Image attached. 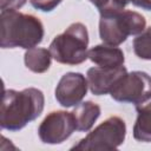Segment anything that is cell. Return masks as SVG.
<instances>
[{
	"label": "cell",
	"instance_id": "cell-5",
	"mask_svg": "<svg viewBox=\"0 0 151 151\" xmlns=\"http://www.w3.org/2000/svg\"><path fill=\"white\" fill-rule=\"evenodd\" d=\"M126 136V124L118 116H111L100 123L87 136L80 139L72 150H114L119 147Z\"/></svg>",
	"mask_w": 151,
	"mask_h": 151
},
{
	"label": "cell",
	"instance_id": "cell-11",
	"mask_svg": "<svg viewBox=\"0 0 151 151\" xmlns=\"http://www.w3.org/2000/svg\"><path fill=\"white\" fill-rule=\"evenodd\" d=\"M72 113L76 119L77 131L87 132L92 129V126L99 118L101 113V109L97 103L87 100L78 104L72 111Z\"/></svg>",
	"mask_w": 151,
	"mask_h": 151
},
{
	"label": "cell",
	"instance_id": "cell-1",
	"mask_svg": "<svg viewBox=\"0 0 151 151\" xmlns=\"http://www.w3.org/2000/svg\"><path fill=\"white\" fill-rule=\"evenodd\" d=\"M45 96L35 87L5 90L0 109V126L2 130L17 132L35 120L44 111Z\"/></svg>",
	"mask_w": 151,
	"mask_h": 151
},
{
	"label": "cell",
	"instance_id": "cell-13",
	"mask_svg": "<svg viewBox=\"0 0 151 151\" xmlns=\"http://www.w3.org/2000/svg\"><path fill=\"white\" fill-rule=\"evenodd\" d=\"M25 66L34 73L46 72L52 61V54L50 50L42 47H32L28 48L24 54Z\"/></svg>",
	"mask_w": 151,
	"mask_h": 151
},
{
	"label": "cell",
	"instance_id": "cell-3",
	"mask_svg": "<svg viewBox=\"0 0 151 151\" xmlns=\"http://www.w3.org/2000/svg\"><path fill=\"white\" fill-rule=\"evenodd\" d=\"M88 32L84 24L73 22L50 44L52 58L64 65H79L87 58Z\"/></svg>",
	"mask_w": 151,
	"mask_h": 151
},
{
	"label": "cell",
	"instance_id": "cell-19",
	"mask_svg": "<svg viewBox=\"0 0 151 151\" xmlns=\"http://www.w3.org/2000/svg\"><path fill=\"white\" fill-rule=\"evenodd\" d=\"M90 1H91V2H92V4H93V5H94V4H96V1H97V0H90Z\"/></svg>",
	"mask_w": 151,
	"mask_h": 151
},
{
	"label": "cell",
	"instance_id": "cell-4",
	"mask_svg": "<svg viewBox=\"0 0 151 151\" xmlns=\"http://www.w3.org/2000/svg\"><path fill=\"white\" fill-rule=\"evenodd\" d=\"M146 28L145 18L130 9L100 15L99 37L104 44L119 46L129 35H138Z\"/></svg>",
	"mask_w": 151,
	"mask_h": 151
},
{
	"label": "cell",
	"instance_id": "cell-17",
	"mask_svg": "<svg viewBox=\"0 0 151 151\" xmlns=\"http://www.w3.org/2000/svg\"><path fill=\"white\" fill-rule=\"evenodd\" d=\"M27 0H1L0 1V8L1 12L4 11H17L21 8Z\"/></svg>",
	"mask_w": 151,
	"mask_h": 151
},
{
	"label": "cell",
	"instance_id": "cell-16",
	"mask_svg": "<svg viewBox=\"0 0 151 151\" xmlns=\"http://www.w3.org/2000/svg\"><path fill=\"white\" fill-rule=\"evenodd\" d=\"M63 0H29L31 5L41 12H52Z\"/></svg>",
	"mask_w": 151,
	"mask_h": 151
},
{
	"label": "cell",
	"instance_id": "cell-14",
	"mask_svg": "<svg viewBox=\"0 0 151 151\" xmlns=\"http://www.w3.org/2000/svg\"><path fill=\"white\" fill-rule=\"evenodd\" d=\"M134 54L143 60H151V27H146L132 41Z\"/></svg>",
	"mask_w": 151,
	"mask_h": 151
},
{
	"label": "cell",
	"instance_id": "cell-8",
	"mask_svg": "<svg viewBox=\"0 0 151 151\" xmlns=\"http://www.w3.org/2000/svg\"><path fill=\"white\" fill-rule=\"evenodd\" d=\"M88 88L87 78L79 72L65 73L57 84L54 97L63 107H73L81 103Z\"/></svg>",
	"mask_w": 151,
	"mask_h": 151
},
{
	"label": "cell",
	"instance_id": "cell-9",
	"mask_svg": "<svg viewBox=\"0 0 151 151\" xmlns=\"http://www.w3.org/2000/svg\"><path fill=\"white\" fill-rule=\"evenodd\" d=\"M125 73H127V70L124 65L114 68L100 66L91 67L86 73L88 88L94 96L107 94Z\"/></svg>",
	"mask_w": 151,
	"mask_h": 151
},
{
	"label": "cell",
	"instance_id": "cell-18",
	"mask_svg": "<svg viewBox=\"0 0 151 151\" xmlns=\"http://www.w3.org/2000/svg\"><path fill=\"white\" fill-rule=\"evenodd\" d=\"M132 4L146 11H151V0H132Z\"/></svg>",
	"mask_w": 151,
	"mask_h": 151
},
{
	"label": "cell",
	"instance_id": "cell-10",
	"mask_svg": "<svg viewBox=\"0 0 151 151\" xmlns=\"http://www.w3.org/2000/svg\"><path fill=\"white\" fill-rule=\"evenodd\" d=\"M87 55L93 64L100 67L114 68V67L123 66L125 61L124 52L119 47L107 45L104 42L90 48Z\"/></svg>",
	"mask_w": 151,
	"mask_h": 151
},
{
	"label": "cell",
	"instance_id": "cell-2",
	"mask_svg": "<svg viewBox=\"0 0 151 151\" xmlns=\"http://www.w3.org/2000/svg\"><path fill=\"white\" fill-rule=\"evenodd\" d=\"M1 19V48H32L39 45L45 35L41 20L32 14L18 11H4Z\"/></svg>",
	"mask_w": 151,
	"mask_h": 151
},
{
	"label": "cell",
	"instance_id": "cell-7",
	"mask_svg": "<svg viewBox=\"0 0 151 151\" xmlns=\"http://www.w3.org/2000/svg\"><path fill=\"white\" fill-rule=\"evenodd\" d=\"M77 130L76 119L72 112L52 111L38 127V136L45 144H61Z\"/></svg>",
	"mask_w": 151,
	"mask_h": 151
},
{
	"label": "cell",
	"instance_id": "cell-15",
	"mask_svg": "<svg viewBox=\"0 0 151 151\" xmlns=\"http://www.w3.org/2000/svg\"><path fill=\"white\" fill-rule=\"evenodd\" d=\"M130 2H132V0H97L94 6L98 8L100 15H104L124 11Z\"/></svg>",
	"mask_w": 151,
	"mask_h": 151
},
{
	"label": "cell",
	"instance_id": "cell-12",
	"mask_svg": "<svg viewBox=\"0 0 151 151\" xmlns=\"http://www.w3.org/2000/svg\"><path fill=\"white\" fill-rule=\"evenodd\" d=\"M137 119L133 125V138L137 142L151 143V100L136 106Z\"/></svg>",
	"mask_w": 151,
	"mask_h": 151
},
{
	"label": "cell",
	"instance_id": "cell-6",
	"mask_svg": "<svg viewBox=\"0 0 151 151\" xmlns=\"http://www.w3.org/2000/svg\"><path fill=\"white\" fill-rule=\"evenodd\" d=\"M113 100L134 106L151 100V77L143 71L125 73L110 92Z\"/></svg>",
	"mask_w": 151,
	"mask_h": 151
}]
</instances>
